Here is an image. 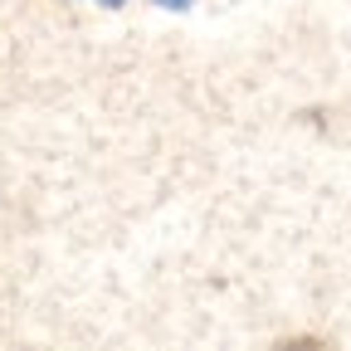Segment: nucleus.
<instances>
[{"label":"nucleus","mask_w":351,"mask_h":351,"mask_svg":"<svg viewBox=\"0 0 351 351\" xmlns=\"http://www.w3.org/2000/svg\"><path fill=\"white\" fill-rule=\"evenodd\" d=\"M171 5H186V0H171Z\"/></svg>","instance_id":"obj_1"}]
</instances>
